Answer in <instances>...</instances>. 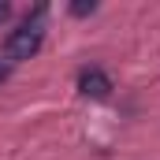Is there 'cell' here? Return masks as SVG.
I'll return each instance as SVG.
<instances>
[{
	"label": "cell",
	"instance_id": "cell-1",
	"mask_svg": "<svg viewBox=\"0 0 160 160\" xmlns=\"http://www.w3.org/2000/svg\"><path fill=\"white\" fill-rule=\"evenodd\" d=\"M41 15H45V8H38V11H34V19H26L19 30H11V34L4 38V48H0V56H4L11 67H15V63H22V60H30V56L41 48V41H45Z\"/></svg>",
	"mask_w": 160,
	"mask_h": 160
},
{
	"label": "cell",
	"instance_id": "cell-2",
	"mask_svg": "<svg viewBox=\"0 0 160 160\" xmlns=\"http://www.w3.org/2000/svg\"><path fill=\"white\" fill-rule=\"evenodd\" d=\"M78 93L82 97H93V101H104L112 93V78L101 71V67H86L78 75Z\"/></svg>",
	"mask_w": 160,
	"mask_h": 160
},
{
	"label": "cell",
	"instance_id": "cell-3",
	"mask_svg": "<svg viewBox=\"0 0 160 160\" xmlns=\"http://www.w3.org/2000/svg\"><path fill=\"white\" fill-rule=\"evenodd\" d=\"M93 11H97V4H93V0H89V4H86V0L71 4V15H93Z\"/></svg>",
	"mask_w": 160,
	"mask_h": 160
},
{
	"label": "cell",
	"instance_id": "cell-4",
	"mask_svg": "<svg viewBox=\"0 0 160 160\" xmlns=\"http://www.w3.org/2000/svg\"><path fill=\"white\" fill-rule=\"evenodd\" d=\"M8 75H11V63H8V60H0V82L8 78Z\"/></svg>",
	"mask_w": 160,
	"mask_h": 160
},
{
	"label": "cell",
	"instance_id": "cell-5",
	"mask_svg": "<svg viewBox=\"0 0 160 160\" xmlns=\"http://www.w3.org/2000/svg\"><path fill=\"white\" fill-rule=\"evenodd\" d=\"M8 11H11V8H8V4H0V19H4V15H8Z\"/></svg>",
	"mask_w": 160,
	"mask_h": 160
}]
</instances>
